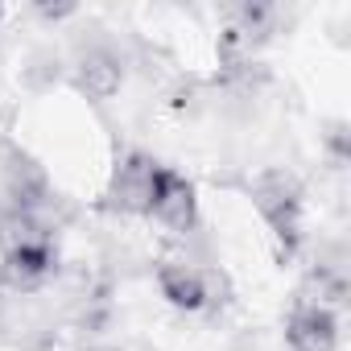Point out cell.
<instances>
[{"instance_id":"9","label":"cell","mask_w":351,"mask_h":351,"mask_svg":"<svg viewBox=\"0 0 351 351\" xmlns=\"http://www.w3.org/2000/svg\"><path fill=\"white\" fill-rule=\"evenodd\" d=\"M0 21H5V9H0Z\"/></svg>"},{"instance_id":"2","label":"cell","mask_w":351,"mask_h":351,"mask_svg":"<svg viewBox=\"0 0 351 351\" xmlns=\"http://www.w3.org/2000/svg\"><path fill=\"white\" fill-rule=\"evenodd\" d=\"M157 161L149 153H124L112 169V182L104 191V207L116 215H149L153 203V182H157Z\"/></svg>"},{"instance_id":"3","label":"cell","mask_w":351,"mask_h":351,"mask_svg":"<svg viewBox=\"0 0 351 351\" xmlns=\"http://www.w3.org/2000/svg\"><path fill=\"white\" fill-rule=\"evenodd\" d=\"M149 219H157L165 232L173 236H186L199 223V199L195 186L173 169H157V182H153V203H149Z\"/></svg>"},{"instance_id":"8","label":"cell","mask_w":351,"mask_h":351,"mask_svg":"<svg viewBox=\"0 0 351 351\" xmlns=\"http://www.w3.org/2000/svg\"><path fill=\"white\" fill-rule=\"evenodd\" d=\"M9 302H13V293L0 285V322H5V314H9Z\"/></svg>"},{"instance_id":"1","label":"cell","mask_w":351,"mask_h":351,"mask_svg":"<svg viewBox=\"0 0 351 351\" xmlns=\"http://www.w3.org/2000/svg\"><path fill=\"white\" fill-rule=\"evenodd\" d=\"M252 203L265 215V223L273 228L281 252L293 256L298 244H302V191H298V182L289 178V173H277V169L261 173V178L252 182Z\"/></svg>"},{"instance_id":"6","label":"cell","mask_w":351,"mask_h":351,"mask_svg":"<svg viewBox=\"0 0 351 351\" xmlns=\"http://www.w3.org/2000/svg\"><path fill=\"white\" fill-rule=\"evenodd\" d=\"M157 285H161L165 302L178 306V310H203L207 306V281L186 261H161L157 265Z\"/></svg>"},{"instance_id":"4","label":"cell","mask_w":351,"mask_h":351,"mask_svg":"<svg viewBox=\"0 0 351 351\" xmlns=\"http://www.w3.org/2000/svg\"><path fill=\"white\" fill-rule=\"evenodd\" d=\"M285 343L289 351H335L339 322L322 302H298L285 318Z\"/></svg>"},{"instance_id":"5","label":"cell","mask_w":351,"mask_h":351,"mask_svg":"<svg viewBox=\"0 0 351 351\" xmlns=\"http://www.w3.org/2000/svg\"><path fill=\"white\" fill-rule=\"evenodd\" d=\"M120 83H124V66H120V58H116L112 50H104V46L87 50V54L75 62V87H79L87 99H112V95L120 91Z\"/></svg>"},{"instance_id":"7","label":"cell","mask_w":351,"mask_h":351,"mask_svg":"<svg viewBox=\"0 0 351 351\" xmlns=\"http://www.w3.org/2000/svg\"><path fill=\"white\" fill-rule=\"evenodd\" d=\"M38 13H42V17H46V21H58V17H71V13H75V9H71V5H58V9H50V5H42V9H38Z\"/></svg>"}]
</instances>
